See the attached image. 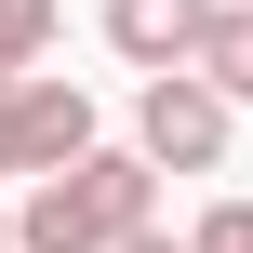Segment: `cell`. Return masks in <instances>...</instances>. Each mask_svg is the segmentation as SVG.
Wrapping results in <instances>:
<instances>
[{
  "label": "cell",
  "mask_w": 253,
  "mask_h": 253,
  "mask_svg": "<svg viewBox=\"0 0 253 253\" xmlns=\"http://www.w3.org/2000/svg\"><path fill=\"white\" fill-rule=\"evenodd\" d=\"M0 253H13V200H0Z\"/></svg>",
  "instance_id": "obj_9"
},
{
  "label": "cell",
  "mask_w": 253,
  "mask_h": 253,
  "mask_svg": "<svg viewBox=\"0 0 253 253\" xmlns=\"http://www.w3.org/2000/svg\"><path fill=\"white\" fill-rule=\"evenodd\" d=\"M53 27H67V0H0V80H13V67H40V53H53Z\"/></svg>",
  "instance_id": "obj_6"
},
{
  "label": "cell",
  "mask_w": 253,
  "mask_h": 253,
  "mask_svg": "<svg viewBox=\"0 0 253 253\" xmlns=\"http://www.w3.org/2000/svg\"><path fill=\"white\" fill-rule=\"evenodd\" d=\"M147 213H160V160H147V147H80V160L27 173L13 253H107V240H133Z\"/></svg>",
  "instance_id": "obj_1"
},
{
  "label": "cell",
  "mask_w": 253,
  "mask_h": 253,
  "mask_svg": "<svg viewBox=\"0 0 253 253\" xmlns=\"http://www.w3.org/2000/svg\"><path fill=\"white\" fill-rule=\"evenodd\" d=\"M227 120H240V93L200 67H147V93H133V147L160 173H227Z\"/></svg>",
  "instance_id": "obj_2"
},
{
  "label": "cell",
  "mask_w": 253,
  "mask_h": 253,
  "mask_svg": "<svg viewBox=\"0 0 253 253\" xmlns=\"http://www.w3.org/2000/svg\"><path fill=\"white\" fill-rule=\"evenodd\" d=\"M200 27H213V0H107V40H120L133 67H187Z\"/></svg>",
  "instance_id": "obj_4"
},
{
  "label": "cell",
  "mask_w": 253,
  "mask_h": 253,
  "mask_svg": "<svg viewBox=\"0 0 253 253\" xmlns=\"http://www.w3.org/2000/svg\"><path fill=\"white\" fill-rule=\"evenodd\" d=\"M80 147H93V93L67 67H13L0 80V173H53Z\"/></svg>",
  "instance_id": "obj_3"
},
{
  "label": "cell",
  "mask_w": 253,
  "mask_h": 253,
  "mask_svg": "<svg viewBox=\"0 0 253 253\" xmlns=\"http://www.w3.org/2000/svg\"><path fill=\"white\" fill-rule=\"evenodd\" d=\"M187 67H200V80H227V93L253 107V0H213V27H200V53H187Z\"/></svg>",
  "instance_id": "obj_5"
},
{
  "label": "cell",
  "mask_w": 253,
  "mask_h": 253,
  "mask_svg": "<svg viewBox=\"0 0 253 253\" xmlns=\"http://www.w3.org/2000/svg\"><path fill=\"white\" fill-rule=\"evenodd\" d=\"M187 253H253V200H213V213L187 227Z\"/></svg>",
  "instance_id": "obj_7"
},
{
  "label": "cell",
  "mask_w": 253,
  "mask_h": 253,
  "mask_svg": "<svg viewBox=\"0 0 253 253\" xmlns=\"http://www.w3.org/2000/svg\"><path fill=\"white\" fill-rule=\"evenodd\" d=\"M107 253H187V240H173V227H160V213H147V227H133V240H107Z\"/></svg>",
  "instance_id": "obj_8"
}]
</instances>
